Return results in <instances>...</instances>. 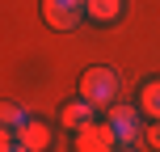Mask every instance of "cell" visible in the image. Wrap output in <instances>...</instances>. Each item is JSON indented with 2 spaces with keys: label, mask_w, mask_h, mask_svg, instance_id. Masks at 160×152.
Instances as JSON below:
<instances>
[{
  "label": "cell",
  "mask_w": 160,
  "mask_h": 152,
  "mask_svg": "<svg viewBox=\"0 0 160 152\" xmlns=\"http://www.w3.org/2000/svg\"><path fill=\"white\" fill-rule=\"evenodd\" d=\"M114 93H118V76H114L110 68H88V72L80 76V102H88L93 110H101V106H118Z\"/></svg>",
  "instance_id": "cell-1"
},
{
  "label": "cell",
  "mask_w": 160,
  "mask_h": 152,
  "mask_svg": "<svg viewBox=\"0 0 160 152\" xmlns=\"http://www.w3.org/2000/svg\"><path fill=\"white\" fill-rule=\"evenodd\" d=\"M42 17L51 30H76L88 17V0H42Z\"/></svg>",
  "instance_id": "cell-2"
},
{
  "label": "cell",
  "mask_w": 160,
  "mask_h": 152,
  "mask_svg": "<svg viewBox=\"0 0 160 152\" xmlns=\"http://www.w3.org/2000/svg\"><path fill=\"white\" fill-rule=\"evenodd\" d=\"M105 123H110V131H114V139H118V148H131L139 135H143V123H139V110H135V106H110Z\"/></svg>",
  "instance_id": "cell-3"
},
{
  "label": "cell",
  "mask_w": 160,
  "mask_h": 152,
  "mask_svg": "<svg viewBox=\"0 0 160 152\" xmlns=\"http://www.w3.org/2000/svg\"><path fill=\"white\" fill-rule=\"evenodd\" d=\"M114 148H118V139H114L110 123H88L72 139V152H114Z\"/></svg>",
  "instance_id": "cell-4"
},
{
  "label": "cell",
  "mask_w": 160,
  "mask_h": 152,
  "mask_svg": "<svg viewBox=\"0 0 160 152\" xmlns=\"http://www.w3.org/2000/svg\"><path fill=\"white\" fill-rule=\"evenodd\" d=\"M51 139H55V135H51V127H47L42 118H30L21 131H17V144H21L25 152H47Z\"/></svg>",
  "instance_id": "cell-5"
},
{
  "label": "cell",
  "mask_w": 160,
  "mask_h": 152,
  "mask_svg": "<svg viewBox=\"0 0 160 152\" xmlns=\"http://www.w3.org/2000/svg\"><path fill=\"white\" fill-rule=\"evenodd\" d=\"M88 123H97V118H93V106L80 102V97H76V102H68L63 110H59V127H68L72 135H76V131H84Z\"/></svg>",
  "instance_id": "cell-6"
},
{
  "label": "cell",
  "mask_w": 160,
  "mask_h": 152,
  "mask_svg": "<svg viewBox=\"0 0 160 152\" xmlns=\"http://www.w3.org/2000/svg\"><path fill=\"white\" fill-rule=\"evenodd\" d=\"M25 123H30V118H25V110H17L13 102L0 106V131H4V144H17V131H21Z\"/></svg>",
  "instance_id": "cell-7"
},
{
  "label": "cell",
  "mask_w": 160,
  "mask_h": 152,
  "mask_svg": "<svg viewBox=\"0 0 160 152\" xmlns=\"http://www.w3.org/2000/svg\"><path fill=\"white\" fill-rule=\"evenodd\" d=\"M139 114H148L152 123H160V76L139 89Z\"/></svg>",
  "instance_id": "cell-8"
},
{
  "label": "cell",
  "mask_w": 160,
  "mask_h": 152,
  "mask_svg": "<svg viewBox=\"0 0 160 152\" xmlns=\"http://www.w3.org/2000/svg\"><path fill=\"white\" fill-rule=\"evenodd\" d=\"M88 17L93 21H118L122 17V0H88Z\"/></svg>",
  "instance_id": "cell-9"
},
{
  "label": "cell",
  "mask_w": 160,
  "mask_h": 152,
  "mask_svg": "<svg viewBox=\"0 0 160 152\" xmlns=\"http://www.w3.org/2000/svg\"><path fill=\"white\" fill-rule=\"evenodd\" d=\"M143 135H148V144L160 148V123H152V127H143Z\"/></svg>",
  "instance_id": "cell-10"
},
{
  "label": "cell",
  "mask_w": 160,
  "mask_h": 152,
  "mask_svg": "<svg viewBox=\"0 0 160 152\" xmlns=\"http://www.w3.org/2000/svg\"><path fill=\"white\" fill-rule=\"evenodd\" d=\"M0 152H25L21 144H4V148H0Z\"/></svg>",
  "instance_id": "cell-11"
},
{
  "label": "cell",
  "mask_w": 160,
  "mask_h": 152,
  "mask_svg": "<svg viewBox=\"0 0 160 152\" xmlns=\"http://www.w3.org/2000/svg\"><path fill=\"white\" fill-rule=\"evenodd\" d=\"M114 152H135V148H114Z\"/></svg>",
  "instance_id": "cell-12"
}]
</instances>
